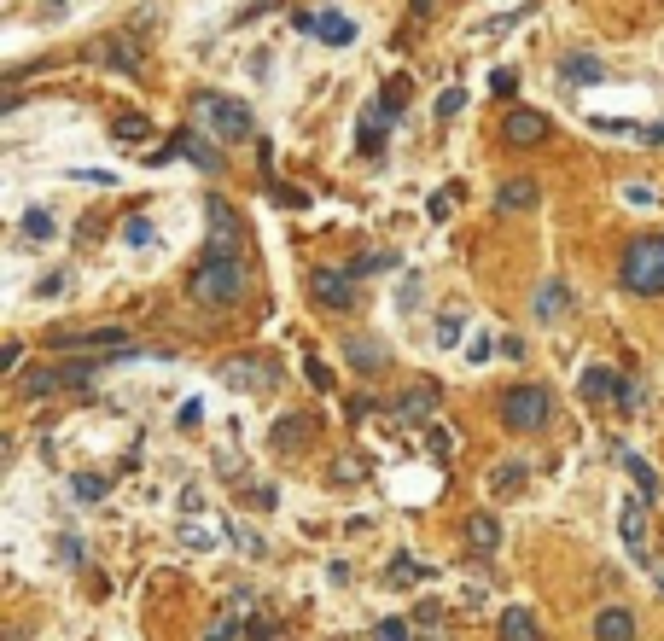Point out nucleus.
<instances>
[{"label": "nucleus", "instance_id": "obj_45", "mask_svg": "<svg viewBox=\"0 0 664 641\" xmlns=\"http://www.w3.org/2000/svg\"><path fill=\"white\" fill-rule=\"evenodd\" d=\"M414 577H420V566H414L408 554H397V560H391V583H414Z\"/></svg>", "mask_w": 664, "mask_h": 641}, {"label": "nucleus", "instance_id": "obj_25", "mask_svg": "<svg viewBox=\"0 0 664 641\" xmlns=\"http://www.w3.org/2000/svg\"><path fill=\"white\" fill-rule=\"evenodd\" d=\"M432 408H437L432 385H414V391H402L397 397V414H408V420H432Z\"/></svg>", "mask_w": 664, "mask_h": 641}, {"label": "nucleus", "instance_id": "obj_16", "mask_svg": "<svg viewBox=\"0 0 664 641\" xmlns=\"http://www.w3.org/2000/svg\"><path fill=\"white\" fill-rule=\"evenodd\" d=\"M391 123H397V117H391V111H385V105H367L362 111V152H373V158H379V152H385V135H391Z\"/></svg>", "mask_w": 664, "mask_h": 641}, {"label": "nucleus", "instance_id": "obj_17", "mask_svg": "<svg viewBox=\"0 0 664 641\" xmlns=\"http://www.w3.org/2000/svg\"><path fill=\"white\" fill-rule=\"evenodd\" d=\"M565 309H571V292H565L560 280H542L536 286V321L554 327V321H565Z\"/></svg>", "mask_w": 664, "mask_h": 641}, {"label": "nucleus", "instance_id": "obj_3", "mask_svg": "<svg viewBox=\"0 0 664 641\" xmlns=\"http://www.w3.org/2000/svg\"><path fill=\"white\" fill-rule=\"evenodd\" d=\"M187 292L210 309H233L239 298H245V269H239V257H199Z\"/></svg>", "mask_w": 664, "mask_h": 641}, {"label": "nucleus", "instance_id": "obj_26", "mask_svg": "<svg viewBox=\"0 0 664 641\" xmlns=\"http://www.w3.org/2000/svg\"><path fill=\"white\" fill-rule=\"evenodd\" d=\"M47 391H65V373L59 368H30L24 373V397H47Z\"/></svg>", "mask_w": 664, "mask_h": 641}, {"label": "nucleus", "instance_id": "obj_5", "mask_svg": "<svg viewBox=\"0 0 664 641\" xmlns=\"http://www.w3.org/2000/svg\"><path fill=\"white\" fill-rule=\"evenodd\" d=\"M47 350H82V356H129L123 327H88V333H47Z\"/></svg>", "mask_w": 664, "mask_h": 641}, {"label": "nucleus", "instance_id": "obj_32", "mask_svg": "<svg viewBox=\"0 0 664 641\" xmlns=\"http://www.w3.org/2000/svg\"><path fill=\"white\" fill-rule=\"evenodd\" d=\"M228 537L239 542V554H245V560H263V554H268V542L257 537V531H251V525H233Z\"/></svg>", "mask_w": 664, "mask_h": 641}, {"label": "nucleus", "instance_id": "obj_41", "mask_svg": "<svg viewBox=\"0 0 664 641\" xmlns=\"http://www.w3.org/2000/svg\"><path fill=\"white\" fill-rule=\"evenodd\" d=\"M490 88H496L501 100H507V94H519V70H507V65L490 70Z\"/></svg>", "mask_w": 664, "mask_h": 641}, {"label": "nucleus", "instance_id": "obj_34", "mask_svg": "<svg viewBox=\"0 0 664 641\" xmlns=\"http://www.w3.org/2000/svg\"><path fill=\"white\" fill-rule=\"evenodd\" d=\"M379 105H385L391 117H402V105H408V76H391V82H385V94H379Z\"/></svg>", "mask_w": 664, "mask_h": 641}, {"label": "nucleus", "instance_id": "obj_31", "mask_svg": "<svg viewBox=\"0 0 664 641\" xmlns=\"http://www.w3.org/2000/svg\"><path fill=\"white\" fill-rule=\"evenodd\" d=\"M490 490H496V496H519V490H525V467H496V473H490Z\"/></svg>", "mask_w": 664, "mask_h": 641}, {"label": "nucleus", "instance_id": "obj_23", "mask_svg": "<svg viewBox=\"0 0 664 641\" xmlns=\"http://www.w3.org/2000/svg\"><path fill=\"white\" fill-rule=\"evenodd\" d=\"M315 35H321L327 47H350V41H356V24H350L344 12H321V18H315Z\"/></svg>", "mask_w": 664, "mask_h": 641}, {"label": "nucleus", "instance_id": "obj_9", "mask_svg": "<svg viewBox=\"0 0 664 641\" xmlns=\"http://www.w3.org/2000/svg\"><path fill=\"white\" fill-rule=\"evenodd\" d=\"M501 140H507V146H542V140H548V117L519 105V111L501 117Z\"/></svg>", "mask_w": 664, "mask_h": 641}, {"label": "nucleus", "instance_id": "obj_49", "mask_svg": "<svg viewBox=\"0 0 664 641\" xmlns=\"http://www.w3.org/2000/svg\"><path fill=\"white\" fill-rule=\"evenodd\" d=\"M18 356H24V350H18V338H6V344H0V368H18Z\"/></svg>", "mask_w": 664, "mask_h": 641}, {"label": "nucleus", "instance_id": "obj_40", "mask_svg": "<svg viewBox=\"0 0 664 641\" xmlns=\"http://www.w3.org/2000/svg\"><path fill=\"white\" fill-rule=\"evenodd\" d=\"M181 542L187 548H216V531L210 525H181Z\"/></svg>", "mask_w": 664, "mask_h": 641}, {"label": "nucleus", "instance_id": "obj_8", "mask_svg": "<svg viewBox=\"0 0 664 641\" xmlns=\"http://www.w3.org/2000/svg\"><path fill=\"white\" fill-rule=\"evenodd\" d=\"M309 292L327 309H356V274L350 269H315L309 274Z\"/></svg>", "mask_w": 664, "mask_h": 641}, {"label": "nucleus", "instance_id": "obj_46", "mask_svg": "<svg viewBox=\"0 0 664 641\" xmlns=\"http://www.w3.org/2000/svg\"><path fill=\"white\" fill-rule=\"evenodd\" d=\"M303 373H309V385H321V391H332V373L321 368V362H315V356H309V368H303Z\"/></svg>", "mask_w": 664, "mask_h": 641}, {"label": "nucleus", "instance_id": "obj_29", "mask_svg": "<svg viewBox=\"0 0 664 641\" xmlns=\"http://www.w3.org/2000/svg\"><path fill=\"white\" fill-rule=\"evenodd\" d=\"M362 478H367L362 455H338V461H332V484H362Z\"/></svg>", "mask_w": 664, "mask_h": 641}, {"label": "nucleus", "instance_id": "obj_10", "mask_svg": "<svg viewBox=\"0 0 664 641\" xmlns=\"http://www.w3.org/2000/svg\"><path fill=\"white\" fill-rule=\"evenodd\" d=\"M268 443H274L280 455H298V449L315 443V420H309V414H280V420L268 426Z\"/></svg>", "mask_w": 664, "mask_h": 641}, {"label": "nucleus", "instance_id": "obj_44", "mask_svg": "<svg viewBox=\"0 0 664 641\" xmlns=\"http://www.w3.org/2000/svg\"><path fill=\"white\" fill-rule=\"evenodd\" d=\"M449 426H426V449H432V455H449Z\"/></svg>", "mask_w": 664, "mask_h": 641}, {"label": "nucleus", "instance_id": "obj_28", "mask_svg": "<svg viewBox=\"0 0 664 641\" xmlns=\"http://www.w3.org/2000/svg\"><path fill=\"white\" fill-rule=\"evenodd\" d=\"M391 263H397V257H391V251H356V257H350V263H344V269L356 274V280H367V274L391 269Z\"/></svg>", "mask_w": 664, "mask_h": 641}, {"label": "nucleus", "instance_id": "obj_7", "mask_svg": "<svg viewBox=\"0 0 664 641\" xmlns=\"http://www.w3.org/2000/svg\"><path fill=\"white\" fill-rule=\"evenodd\" d=\"M239 245H245L239 216L222 199H210V245H204V257H239Z\"/></svg>", "mask_w": 664, "mask_h": 641}, {"label": "nucleus", "instance_id": "obj_21", "mask_svg": "<svg viewBox=\"0 0 664 641\" xmlns=\"http://www.w3.org/2000/svg\"><path fill=\"white\" fill-rule=\"evenodd\" d=\"M496 636L501 641H542V630H536V618L525 607H507L501 612V624H496Z\"/></svg>", "mask_w": 664, "mask_h": 641}, {"label": "nucleus", "instance_id": "obj_43", "mask_svg": "<svg viewBox=\"0 0 664 641\" xmlns=\"http://www.w3.org/2000/svg\"><path fill=\"white\" fill-rule=\"evenodd\" d=\"M408 636H414L408 618H385V624H379V641H408Z\"/></svg>", "mask_w": 664, "mask_h": 641}, {"label": "nucleus", "instance_id": "obj_37", "mask_svg": "<svg viewBox=\"0 0 664 641\" xmlns=\"http://www.w3.org/2000/svg\"><path fill=\"white\" fill-rule=\"evenodd\" d=\"M618 408H624V414H641V408H647V385H641V379H624V397H618Z\"/></svg>", "mask_w": 664, "mask_h": 641}, {"label": "nucleus", "instance_id": "obj_12", "mask_svg": "<svg viewBox=\"0 0 664 641\" xmlns=\"http://www.w3.org/2000/svg\"><path fill=\"white\" fill-rule=\"evenodd\" d=\"M222 379H228L233 391H263V385H274V362H263V356H239V362L222 368Z\"/></svg>", "mask_w": 664, "mask_h": 641}, {"label": "nucleus", "instance_id": "obj_30", "mask_svg": "<svg viewBox=\"0 0 664 641\" xmlns=\"http://www.w3.org/2000/svg\"><path fill=\"white\" fill-rule=\"evenodd\" d=\"M59 234V222H53V210H41V204H35L30 216H24V239H53Z\"/></svg>", "mask_w": 664, "mask_h": 641}, {"label": "nucleus", "instance_id": "obj_24", "mask_svg": "<svg viewBox=\"0 0 664 641\" xmlns=\"http://www.w3.org/2000/svg\"><path fill=\"white\" fill-rule=\"evenodd\" d=\"M94 59H100V65H117V70H140V53H134L129 41H123V35L100 41V47H94Z\"/></svg>", "mask_w": 664, "mask_h": 641}, {"label": "nucleus", "instance_id": "obj_42", "mask_svg": "<svg viewBox=\"0 0 664 641\" xmlns=\"http://www.w3.org/2000/svg\"><path fill=\"white\" fill-rule=\"evenodd\" d=\"M268 199H274V204H286V210H303V204H309V199L298 193V187H280V181L268 187Z\"/></svg>", "mask_w": 664, "mask_h": 641}, {"label": "nucleus", "instance_id": "obj_47", "mask_svg": "<svg viewBox=\"0 0 664 641\" xmlns=\"http://www.w3.org/2000/svg\"><path fill=\"white\" fill-rule=\"evenodd\" d=\"M501 356H507V362H519V356H525V338L507 333V338H501Z\"/></svg>", "mask_w": 664, "mask_h": 641}, {"label": "nucleus", "instance_id": "obj_2", "mask_svg": "<svg viewBox=\"0 0 664 641\" xmlns=\"http://www.w3.org/2000/svg\"><path fill=\"white\" fill-rule=\"evenodd\" d=\"M187 117H193V129L210 140H222V146H239V140H251V111L228 94H193L187 100Z\"/></svg>", "mask_w": 664, "mask_h": 641}, {"label": "nucleus", "instance_id": "obj_48", "mask_svg": "<svg viewBox=\"0 0 664 641\" xmlns=\"http://www.w3.org/2000/svg\"><path fill=\"white\" fill-rule=\"evenodd\" d=\"M251 507H263V513H268V507H280V496H274L268 484H257V490H251Z\"/></svg>", "mask_w": 664, "mask_h": 641}, {"label": "nucleus", "instance_id": "obj_11", "mask_svg": "<svg viewBox=\"0 0 664 641\" xmlns=\"http://www.w3.org/2000/svg\"><path fill=\"white\" fill-rule=\"evenodd\" d=\"M344 356H350V368H356V373L391 368V350H385V338H367V333H350V338H344Z\"/></svg>", "mask_w": 664, "mask_h": 641}, {"label": "nucleus", "instance_id": "obj_15", "mask_svg": "<svg viewBox=\"0 0 664 641\" xmlns=\"http://www.w3.org/2000/svg\"><path fill=\"white\" fill-rule=\"evenodd\" d=\"M595 641H635V612L630 607H600L595 612Z\"/></svg>", "mask_w": 664, "mask_h": 641}, {"label": "nucleus", "instance_id": "obj_50", "mask_svg": "<svg viewBox=\"0 0 664 641\" xmlns=\"http://www.w3.org/2000/svg\"><path fill=\"white\" fill-rule=\"evenodd\" d=\"M59 560H65V566H76V560H82V548H76V537H59Z\"/></svg>", "mask_w": 664, "mask_h": 641}, {"label": "nucleus", "instance_id": "obj_33", "mask_svg": "<svg viewBox=\"0 0 664 641\" xmlns=\"http://www.w3.org/2000/svg\"><path fill=\"white\" fill-rule=\"evenodd\" d=\"M111 135L123 140V146H140V140L152 135V123H146V117H117V129H111Z\"/></svg>", "mask_w": 664, "mask_h": 641}, {"label": "nucleus", "instance_id": "obj_27", "mask_svg": "<svg viewBox=\"0 0 664 641\" xmlns=\"http://www.w3.org/2000/svg\"><path fill=\"white\" fill-rule=\"evenodd\" d=\"M105 490H111V484H105L100 473H76V478H70V496H76V502H88V507L105 502Z\"/></svg>", "mask_w": 664, "mask_h": 641}, {"label": "nucleus", "instance_id": "obj_13", "mask_svg": "<svg viewBox=\"0 0 664 641\" xmlns=\"http://www.w3.org/2000/svg\"><path fill=\"white\" fill-rule=\"evenodd\" d=\"M560 82H571V88H600V82H606V65H600L595 53H560Z\"/></svg>", "mask_w": 664, "mask_h": 641}, {"label": "nucleus", "instance_id": "obj_35", "mask_svg": "<svg viewBox=\"0 0 664 641\" xmlns=\"http://www.w3.org/2000/svg\"><path fill=\"white\" fill-rule=\"evenodd\" d=\"M437 344H443V350L461 344V309H443V315H437Z\"/></svg>", "mask_w": 664, "mask_h": 641}, {"label": "nucleus", "instance_id": "obj_19", "mask_svg": "<svg viewBox=\"0 0 664 641\" xmlns=\"http://www.w3.org/2000/svg\"><path fill=\"white\" fill-rule=\"evenodd\" d=\"M496 210L501 216H513V210H536V181H501V193H496Z\"/></svg>", "mask_w": 664, "mask_h": 641}, {"label": "nucleus", "instance_id": "obj_36", "mask_svg": "<svg viewBox=\"0 0 664 641\" xmlns=\"http://www.w3.org/2000/svg\"><path fill=\"white\" fill-rule=\"evenodd\" d=\"M461 111H466V88H443V94H437V117H443V123L461 117Z\"/></svg>", "mask_w": 664, "mask_h": 641}, {"label": "nucleus", "instance_id": "obj_18", "mask_svg": "<svg viewBox=\"0 0 664 641\" xmlns=\"http://www.w3.org/2000/svg\"><path fill=\"white\" fill-rule=\"evenodd\" d=\"M583 397H589V403H618V397H624V379L612 368H589L583 373Z\"/></svg>", "mask_w": 664, "mask_h": 641}, {"label": "nucleus", "instance_id": "obj_4", "mask_svg": "<svg viewBox=\"0 0 664 641\" xmlns=\"http://www.w3.org/2000/svg\"><path fill=\"white\" fill-rule=\"evenodd\" d=\"M548 420H554L548 385H513V391L501 397V426H507V432H542Z\"/></svg>", "mask_w": 664, "mask_h": 641}, {"label": "nucleus", "instance_id": "obj_38", "mask_svg": "<svg viewBox=\"0 0 664 641\" xmlns=\"http://www.w3.org/2000/svg\"><path fill=\"white\" fill-rule=\"evenodd\" d=\"M123 239H129V245H152V222H146V216H129V222H123Z\"/></svg>", "mask_w": 664, "mask_h": 641}, {"label": "nucleus", "instance_id": "obj_20", "mask_svg": "<svg viewBox=\"0 0 664 641\" xmlns=\"http://www.w3.org/2000/svg\"><path fill=\"white\" fill-rule=\"evenodd\" d=\"M466 542H472L478 554H496V548H501V525H496V513H472V519H466Z\"/></svg>", "mask_w": 664, "mask_h": 641}, {"label": "nucleus", "instance_id": "obj_1", "mask_svg": "<svg viewBox=\"0 0 664 641\" xmlns=\"http://www.w3.org/2000/svg\"><path fill=\"white\" fill-rule=\"evenodd\" d=\"M618 280L635 298H664V234H635L618 257Z\"/></svg>", "mask_w": 664, "mask_h": 641}, {"label": "nucleus", "instance_id": "obj_14", "mask_svg": "<svg viewBox=\"0 0 664 641\" xmlns=\"http://www.w3.org/2000/svg\"><path fill=\"white\" fill-rule=\"evenodd\" d=\"M618 537L630 542L635 554L647 548V496H635V502H624V507H618Z\"/></svg>", "mask_w": 664, "mask_h": 641}, {"label": "nucleus", "instance_id": "obj_39", "mask_svg": "<svg viewBox=\"0 0 664 641\" xmlns=\"http://www.w3.org/2000/svg\"><path fill=\"white\" fill-rule=\"evenodd\" d=\"M199 420H204V403H199V397H187V403L175 408V426H181V432H193Z\"/></svg>", "mask_w": 664, "mask_h": 641}, {"label": "nucleus", "instance_id": "obj_6", "mask_svg": "<svg viewBox=\"0 0 664 641\" xmlns=\"http://www.w3.org/2000/svg\"><path fill=\"white\" fill-rule=\"evenodd\" d=\"M175 152H181V158H193L204 175H216V169H222V152H216L210 135H199V129H181L169 146H158V152H152V164H164V158H175Z\"/></svg>", "mask_w": 664, "mask_h": 641}, {"label": "nucleus", "instance_id": "obj_22", "mask_svg": "<svg viewBox=\"0 0 664 641\" xmlns=\"http://www.w3.org/2000/svg\"><path fill=\"white\" fill-rule=\"evenodd\" d=\"M624 473L635 478V490H641V496H647V502H659V496H664V478L653 473V467H647V461H641V455H630V449H624Z\"/></svg>", "mask_w": 664, "mask_h": 641}]
</instances>
